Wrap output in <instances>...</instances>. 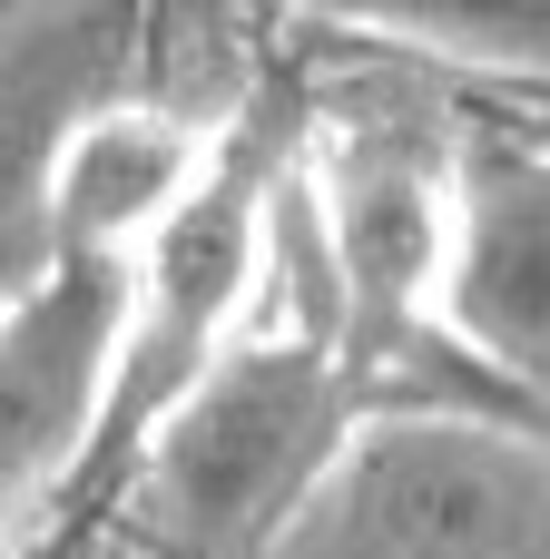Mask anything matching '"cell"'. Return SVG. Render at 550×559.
I'll return each instance as SVG.
<instances>
[{
	"instance_id": "6da1fadb",
	"label": "cell",
	"mask_w": 550,
	"mask_h": 559,
	"mask_svg": "<svg viewBox=\"0 0 550 559\" xmlns=\"http://www.w3.org/2000/svg\"><path fill=\"white\" fill-rule=\"evenodd\" d=\"M276 559H550V423L492 403H384Z\"/></svg>"
},
{
	"instance_id": "7a4b0ae2",
	"label": "cell",
	"mask_w": 550,
	"mask_h": 559,
	"mask_svg": "<svg viewBox=\"0 0 550 559\" xmlns=\"http://www.w3.org/2000/svg\"><path fill=\"white\" fill-rule=\"evenodd\" d=\"M295 177H305L325 275L344 305L354 383L374 393L403 354L443 334V295L463 255V147H433L413 118H325Z\"/></svg>"
},
{
	"instance_id": "3957f363",
	"label": "cell",
	"mask_w": 550,
	"mask_h": 559,
	"mask_svg": "<svg viewBox=\"0 0 550 559\" xmlns=\"http://www.w3.org/2000/svg\"><path fill=\"white\" fill-rule=\"evenodd\" d=\"M443 334L531 413H550V147L482 138L463 147V255Z\"/></svg>"
},
{
	"instance_id": "277c9868",
	"label": "cell",
	"mask_w": 550,
	"mask_h": 559,
	"mask_svg": "<svg viewBox=\"0 0 550 559\" xmlns=\"http://www.w3.org/2000/svg\"><path fill=\"white\" fill-rule=\"evenodd\" d=\"M226 138H197L167 108H98L59 138L39 187V265H138L157 226L197 197Z\"/></svg>"
},
{
	"instance_id": "5b68a950",
	"label": "cell",
	"mask_w": 550,
	"mask_h": 559,
	"mask_svg": "<svg viewBox=\"0 0 550 559\" xmlns=\"http://www.w3.org/2000/svg\"><path fill=\"white\" fill-rule=\"evenodd\" d=\"M344 29H374L423 59H492L522 69V88L550 79V0H305Z\"/></svg>"
},
{
	"instance_id": "8992f818",
	"label": "cell",
	"mask_w": 550,
	"mask_h": 559,
	"mask_svg": "<svg viewBox=\"0 0 550 559\" xmlns=\"http://www.w3.org/2000/svg\"><path fill=\"white\" fill-rule=\"evenodd\" d=\"M492 108H502V118H512V108H522V118H550V79H531V88H522V79H502V88H492Z\"/></svg>"
}]
</instances>
